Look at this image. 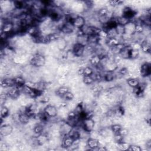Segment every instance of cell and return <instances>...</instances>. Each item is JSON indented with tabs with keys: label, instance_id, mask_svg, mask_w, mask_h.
<instances>
[{
	"label": "cell",
	"instance_id": "cell-16",
	"mask_svg": "<svg viewBox=\"0 0 151 151\" xmlns=\"http://www.w3.org/2000/svg\"><path fill=\"white\" fill-rule=\"evenodd\" d=\"M56 44L58 49L60 51H63L65 50L67 46V43L66 42V41L64 40V38H60L59 40L56 41Z\"/></svg>",
	"mask_w": 151,
	"mask_h": 151
},
{
	"label": "cell",
	"instance_id": "cell-23",
	"mask_svg": "<svg viewBox=\"0 0 151 151\" xmlns=\"http://www.w3.org/2000/svg\"><path fill=\"white\" fill-rule=\"evenodd\" d=\"M129 146H130V143L125 142L116 143V148H117L118 150H128Z\"/></svg>",
	"mask_w": 151,
	"mask_h": 151
},
{
	"label": "cell",
	"instance_id": "cell-21",
	"mask_svg": "<svg viewBox=\"0 0 151 151\" xmlns=\"http://www.w3.org/2000/svg\"><path fill=\"white\" fill-rule=\"evenodd\" d=\"M14 80H15L16 86L17 87L24 86L26 82L25 79L23 76H17L15 77Z\"/></svg>",
	"mask_w": 151,
	"mask_h": 151
},
{
	"label": "cell",
	"instance_id": "cell-30",
	"mask_svg": "<svg viewBox=\"0 0 151 151\" xmlns=\"http://www.w3.org/2000/svg\"><path fill=\"white\" fill-rule=\"evenodd\" d=\"M94 72L93 68L87 66L84 67V76H91Z\"/></svg>",
	"mask_w": 151,
	"mask_h": 151
},
{
	"label": "cell",
	"instance_id": "cell-3",
	"mask_svg": "<svg viewBox=\"0 0 151 151\" xmlns=\"http://www.w3.org/2000/svg\"><path fill=\"white\" fill-rule=\"evenodd\" d=\"M43 111L50 118H55L58 115V108L51 104L47 105Z\"/></svg>",
	"mask_w": 151,
	"mask_h": 151
},
{
	"label": "cell",
	"instance_id": "cell-32",
	"mask_svg": "<svg viewBox=\"0 0 151 151\" xmlns=\"http://www.w3.org/2000/svg\"><path fill=\"white\" fill-rule=\"evenodd\" d=\"M142 148L137 145H130V146L128 149V150H131V151H141Z\"/></svg>",
	"mask_w": 151,
	"mask_h": 151
},
{
	"label": "cell",
	"instance_id": "cell-12",
	"mask_svg": "<svg viewBox=\"0 0 151 151\" xmlns=\"http://www.w3.org/2000/svg\"><path fill=\"white\" fill-rule=\"evenodd\" d=\"M19 122L23 125L28 124L31 120V118L27 115L25 113H19Z\"/></svg>",
	"mask_w": 151,
	"mask_h": 151
},
{
	"label": "cell",
	"instance_id": "cell-11",
	"mask_svg": "<svg viewBox=\"0 0 151 151\" xmlns=\"http://www.w3.org/2000/svg\"><path fill=\"white\" fill-rule=\"evenodd\" d=\"M100 58L98 55L93 54L89 57V62L90 64L94 67H98L100 64Z\"/></svg>",
	"mask_w": 151,
	"mask_h": 151
},
{
	"label": "cell",
	"instance_id": "cell-18",
	"mask_svg": "<svg viewBox=\"0 0 151 151\" xmlns=\"http://www.w3.org/2000/svg\"><path fill=\"white\" fill-rule=\"evenodd\" d=\"M119 43H120V42L116 37L115 38H109L107 40V42H106V45L110 49L118 45Z\"/></svg>",
	"mask_w": 151,
	"mask_h": 151
},
{
	"label": "cell",
	"instance_id": "cell-2",
	"mask_svg": "<svg viewBox=\"0 0 151 151\" xmlns=\"http://www.w3.org/2000/svg\"><path fill=\"white\" fill-rule=\"evenodd\" d=\"M151 72V66L149 62L143 63L139 67V74L142 77H147L150 76Z\"/></svg>",
	"mask_w": 151,
	"mask_h": 151
},
{
	"label": "cell",
	"instance_id": "cell-27",
	"mask_svg": "<svg viewBox=\"0 0 151 151\" xmlns=\"http://www.w3.org/2000/svg\"><path fill=\"white\" fill-rule=\"evenodd\" d=\"M108 9L106 7H103L101 8H100L96 12L97 14L99 17H103V16H107L108 14Z\"/></svg>",
	"mask_w": 151,
	"mask_h": 151
},
{
	"label": "cell",
	"instance_id": "cell-25",
	"mask_svg": "<svg viewBox=\"0 0 151 151\" xmlns=\"http://www.w3.org/2000/svg\"><path fill=\"white\" fill-rule=\"evenodd\" d=\"M110 127H111V129L113 134L119 133V131L122 128V125L119 124V123H113V124H112Z\"/></svg>",
	"mask_w": 151,
	"mask_h": 151
},
{
	"label": "cell",
	"instance_id": "cell-33",
	"mask_svg": "<svg viewBox=\"0 0 151 151\" xmlns=\"http://www.w3.org/2000/svg\"><path fill=\"white\" fill-rule=\"evenodd\" d=\"M99 37L100 38L102 39H105V40H107L109 38L108 37V34L107 33V32L103 30H100L99 34H98Z\"/></svg>",
	"mask_w": 151,
	"mask_h": 151
},
{
	"label": "cell",
	"instance_id": "cell-31",
	"mask_svg": "<svg viewBox=\"0 0 151 151\" xmlns=\"http://www.w3.org/2000/svg\"><path fill=\"white\" fill-rule=\"evenodd\" d=\"M144 29L143 25L142 24H136L135 26V33L138 34H142Z\"/></svg>",
	"mask_w": 151,
	"mask_h": 151
},
{
	"label": "cell",
	"instance_id": "cell-9",
	"mask_svg": "<svg viewBox=\"0 0 151 151\" xmlns=\"http://www.w3.org/2000/svg\"><path fill=\"white\" fill-rule=\"evenodd\" d=\"M74 139L69 135H66L62 138L61 146L68 149L72 147L73 144Z\"/></svg>",
	"mask_w": 151,
	"mask_h": 151
},
{
	"label": "cell",
	"instance_id": "cell-13",
	"mask_svg": "<svg viewBox=\"0 0 151 151\" xmlns=\"http://www.w3.org/2000/svg\"><path fill=\"white\" fill-rule=\"evenodd\" d=\"M103 79L106 82H112L115 79V73L114 72H105L103 76Z\"/></svg>",
	"mask_w": 151,
	"mask_h": 151
},
{
	"label": "cell",
	"instance_id": "cell-35",
	"mask_svg": "<svg viewBox=\"0 0 151 151\" xmlns=\"http://www.w3.org/2000/svg\"><path fill=\"white\" fill-rule=\"evenodd\" d=\"M77 74L80 77L84 76V67H80L77 71Z\"/></svg>",
	"mask_w": 151,
	"mask_h": 151
},
{
	"label": "cell",
	"instance_id": "cell-4",
	"mask_svg": "<svg viewBox=\"0 0 151 151\" xmlns=\"http://www.w3.org/2000/svg\"><path fill=\"white\" fill-rule=\"evenodd\" d=\"M72 51L76 58H80L83 56L85 52V46L78 43H76L73 44Z\"/></svg>",
	"mask_w": 151,
	"mask_h": 151
},
{
	"label": "cell",
	"instance_id": "cell-28",
	"mask_svg": "<svg viewBox=\"0 0 151 151\" xmlns=\"http://www.w3.org/2000/svg\"><path fill=\"white\" fill-rule=\"evenodd\" d=\"M113 138V141L116 143H119L124 142V141H124V137L122 136L119 133L114 134Z\"/></svg>",
	"mask_w": 151,
	"mask_h": 151
},
{
	"label": "cell",
	"instance_id": "cell-20",
	"mask_svg": "<svg viewBox=\"0 0 151 151\" xmlns=\"http://www.w3.org/2000/svg\"><path fill=\"white\" fill-rule=\"evenodd\" d=\"M116 22L118 24L123 25V26H125L126 25H127L129 23H130L131 21V20L128 18H126L125 16H120L118 18H115Z\"/></svg>",
	"mask_w": 151,
	"mask_h": 151
},
{
	"label": "cell",
	"instance_id": "cell-7",
	"mask_svg": "<svg viewBox=\"0 0 151 151\" xmlns=\"http://www.w3.org/2000/svg\"><path fill=\"white\" fill-rule=\"evenodd\" d=\"M1 86L3 88H9L16 86L14 78L7 77L1 80Z\"/></svg>",
	"mask_w": 151,
	"mask_h": 151
},
{
	"label": "cell",
	"instance_id": "cell-22",
	"mask_svg": "<svg viewBox=\"0 0 151 151\" xmlns=\"http://www.w3.org/2000/svg\"><path fill=\"white\" fill-rule=\"evenodd\" d=\"M61 98L64 99V100L66 102H70L72 100H73L74 99V94L72 92H68L65 94H64L63 96L60 97Z\"/></svg>",
	"mask_w": 151,
	"mask_h": 151
},
{
	"label": "cell",
	"instance_id": "cell-10",
	"mask_svg": "<svg viewBox=\"0 0 151 151\" xmlns=\"http://www.w3.org/2000/svg\"><path fill=\"white\" fill-rule=\"evenodd\" d=\"M99 146V141L98 139L91 138V137H90L89 138L87 139V147H88L89 149L93 150V149L98 148Z\"/></svg>",
	"mask_w": 151,
	"mask_h": 151
},
{
	"label": "cell",
	"instance_id": "cell-1",
	"mask_svg": "<svg viewBox=\"0 0 151 151\" xmlns=\"http://www.w3.org/2000/svg\"><path fill=\"white\" fill-rule=\"evenodd\" d=\"M30 64L36 68L43 67L46 64V56L38 53L34 54L29 59Z\"/></svg>",
	"mask_w": 151,
	"mask_h": 151
},
{
	"label": "cell",
	"instance_id": "cell-6",
	"mask_svg": "<svg viewBox=\"0 0 151 151\" xmlns=\"http://www.w3.org/2000/svg\"><path fill=\"white\" fill-rule=\"evenodd\" d=\"M14 131V128L10 124H5L2 125L0 129V134L2 138L7 137L12 134Z\"/></svg>",
	"mask_w": 151,
	"mask_h": 151
},
{
	"label": "cell",
	"instance_id": "cell-15",
	"mask_svg": "<svg viewBox=\"0 0 151 151\" xmlns=\"http://www.w3.org/2000/svg\"><path fill=\"white\" fill-rule=\"evenodd\" d=\"M70 91V88L66 86H60L55 92V93L59 97H61L66 93Z\"/></svg>",
	"mask_w": 151,
	"mask_h": 151
},
{
	"label": "cell",
	"instance_id": "cell-34",
	"mask_svg": "<svg viewBox=\"0 0 151 151\" xmlns=\"http://www.w3.org/2000/svg\"><path fill=\"white\" fill-rule=\"evenodd\" d=\"M119 133L120 135H121L122 136L125 137V136H127V135H129V129H128V128H126L122 127V129H120V131H119Z\"/></svg>",
	"mask_w": 151,
	"mask_h": 151
},
{
	"label": "cell",
	"instance_id": "cell-26",
	"mask_svg": "<svg viewBox=\"0 0 151 151\" xmlns=\"http://www.w3.org/2000/svg\"><path fill=\"white\" fill-rule=\"evenodd\" d=\"M115 29L116 30L118 36H122L123 34L125 33V26L120 25V24H117V25L115 27Z\"/></svg>",
	"mask_w": 151,
	"mask_h": 151
},
{
	"label": "cell",
	"instance_id": "cell-29",
	"mask_svg": "<svg viewBox=\"0 0 151 151\" xmlns=\"http://www.w3.org/2000/svg\"><path fill=\"white\" fill-rule=\"evenodd\" d=\"M107 33L108 34L109 38H115L118 36V34L115 28L110 29L107 30Z\"/></svg>",
	"mask_w": 151,
	"mask_h": 151
},
{
	"label": "cell",
	"instance_id": "cell-8",
	"mask_svg": "<svg viewBox=\"0 0 151 151\" xmlns=\"http://www.w3.org/2000/svg\"><path fill=\"white\" fill-rule=\"evenodd\" d=\"M86 23V18L82 16H79L73 23V25L76 29H81Z\"/></svg>",
	"mask_w": 151,
	"mask_h": 151
},
{
	"label": "cell",
	"instance_id": "cell-5",
	"mask_svg": "<svg viewBox=\"0 0 151 151\" xmlns=\"http://www.w3.org/2000/svg\"><path fill=\"white\" fill-rule=\"evenodd\" d=\"M94 125L95 122L92 118H86L82 121L81 128L90 133L94 129Z\"/></svg>",
	"mask_w": 151,
	"mask_h": 151
},
{
	"label": "cell",
	"instance_id": "cell-17",
	"mask_svg": "<svg viewBox=\"0 0 151 151\" xmlns=\"http://www.w3.org/2000/svg\"><path fill=\"white\" fill-rule=\"evenodd\" d=\"M10 113V109L5 105H2L1 109V119H6L8 117Z\"/></svg>",
	"mask_w": 151,
	"mask_h": 151
},
{
	"label": "cell",
	"instance_id": "cell-24",
	"mask_svg": "<svg viewBox=\"0 0 151 151\" xmlns=\"http://www.w3.org/2000/svg\"><path fill=\"white\" fill-rule=\"evenodd\" d=\"M83 80V83L87 86L92 85L94 82V80L91 76H84L83 77V80Z\"/></svg>",
	"mask_w": 151,
	"mask_h": 151
},
{
	"label": "cell",
	"instance_id": "cell-14",
	"mask_svg": "<svg viewBox=\"0 0 151 151\" xmlns=\"http://www.w3.org/2000/svg\"><path fill=\"white\" fill-rule=\"evenodd\" d=\"M127 85L132 88L138 87L139 85V79L138 78H129L126 80Z\"/></svg>",
	"mask_w": 151,
	"mask_h": 151
},
{
	"label": "cell",
	"instance_id": "cell-19",
	"mask_svg": "<svg viewBox=\"0 0 151 151\" xmlns=\"http://www.w3.org/2000/svg\"><path fill=\"white\" fill-rule=\"evenodd\" d=\"M44 126H45L42 124V123H37L33 129V132H34L35 134L37 135L42 134L44 131V128H45Z\"/></svg>",
	"mask_w": 151,
	"mask_h": 151
}]
</instances>
